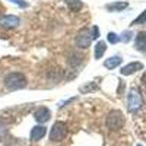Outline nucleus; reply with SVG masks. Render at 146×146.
<instances>
[{"label":"nucleus","instance_id":"20","mask_svg":"<svg viewBox=\"0 0 146 146\" xmlns=\"http://www.w3.org/2000/svg\"><path fill=\"white\" fill-rule=\"evenodd\" d=\"M6 133H7V129H6L2 123H0V139H2V137L6 135Z\"/></svg>","mask_w":146,"mask_h":146},{"label":"nucleus","instance_id":"17","mask_svg":"<svg viewBox=\"0 0 146 146\" xmlns=\"http://www.w3.org/2000/svg\"><path fill=\"white\" fill-rule=\"evenodd\" d=\"M107 40H108V42H111V44H117L120 41V36L117 34H114V32H110L107 35Z\"/></svg>","mask_w":146,"mask_h":146},{"label":"nucleus","instance_id":"18","mask_svg":"<svg viewBox=\"0 0 146 146\" xmlns=\"http://www.w3.org/2000/svg\"><path fill=\"white\" fill-rule=\"evenodd\" d=\"M91 35H92V40H98L100 38V28L94 25L91 28Z\"/></svg>","mask_w":146,"mask_h":146},{"label":"nucleus","instance_id":"12","mask_svg":"<svg viewBox=\"0 0 146 146\" xmlns=\"http://www.w3.org/2000/svg\"><path fill=\"white\" fill-rule=\"evenodd\" d=\"M105 50H107V44H105L104 41H98V42H96V44H95V50H94V57H95V60L101 58V57L104 56Z\"/></svg>","mask_w":146,"mask_h":146},{"label":"nucleus","instance_id":"10","mask_svg":"<svg viewBox=\"0 0 146 146\" xmlns=\"http://www.w3.org/2000/svg\"><path fill=\"white\" fill-rule=\"evenodd\" d=\"M135 47H136V50H137V51L146 53V31L137 34L136 41H135Z\"/></svg>","mask_w":146,"mask_h":146},{"label":"nucleus","instance_id":"15","mask_svg":"<svg viewBox=\"0 0 146 146\" xmlns=\"http://www.w3.org/2000/svg\"><path fill=\"white\" fill-rule=\"evenodd\" d=\"M95 89H98V85H96L95 82H89V83H86V85H83V86L79 88V91L82 94H89V92H92Z\"/></svg>","mask_w":146,"mask_h":146},{"label":"nucleus","instance_id":"23","mask_svg":"<svg viewBox=\"0 0 146 146\" xmlns=\"http://www.w3.org/2000/svg\"><path fill=\"white\" fill-rule=\"evenodd\" d=\"M10 2H13V0H10Z\"/></svg>","mask_w":146,"mask_h":146},{"label":"nucleus","instance_id":"22","mask_svg":"<svg viewBox=\"0 0 146 146\" xmlns=\"http://www.w3.org/2000/svg\"><path fill=\"white\" fill-rule=\"evenodd\" d=\"M137 146H142V145H137Z\"/></svg>","mask_w":146,"mask_h":146},{"label":"nucleus","instance_id":"14","mask_svg":"<svg viewBox=\"0 0 146 146\" xmlns=\"http://www.w3.org/2000/svg\"><path fill=\"white\" fill-rule=\"evenodd\" d=\"M64 2H66V5L69 6V9L72 12H79L83 7L82 0H64Z\"/></svg>","mask_w":146,"mask_h":146},{"label":"nucleus","instance_id":"9","mask_svg":"<svg viewBox=\"0 0 146 146\" xmlns=\"http://www.w3.org/2000/svg\"><path fill=\"white\" fill-rule=\"evenodd\" d=\"M45 135H47V129H45L44 126H35V127L31 130V140H32V142H38V140H41Z\"/></svg>","mask_w":146,"mask_h":146},{"label":"nucleus","instance_id":"1","mask_svg":"<svg viewBox=\"0 0 146 146\" xmlns=\"http://www.w3.org/2000/svg\"><path fill=\"white\" fill-rule=\"evenodd\" d=\"M5 88L7 91H18V89H23L28 85L27 82V76L21 72H10L5 76L3 79Z\"/></svg>","mask_w":146,"mask_h":146},{"label":"nucleus","instance_id":"19","mask_svg":"<svg viewBox=\"0 0 146 146\" xmlns=\"http://www.w3.org/2000/svg\"><path fill=\"white\" fill-rule=\"evenodd\" d=\"M131 32L130 31H124L123 32V36H120V41H124V42H129L130 40H131Z\"/></svg>","mask_w":146,"mask_h":146},{"label":"nucleus","instance_id":"11","mask_svg":"<svg viewBox=\"0 0 146 146\" xmlns=\"http://www.w3.org/2000/svg\"><path fill=\"white\" fill-rule=\"evenodd\" d=\"M121 62H123V58L118 57V56H113V57H110L107 58L105 62H104V67H107L108 70H113L115 67H118L121 64Z\"/></svg>","mask_w":146,"mask_h":146},{"label":"nucleus","instance_id":"4","mask_svg":"<svg viewBox=\"0 0 146 146\" xmlns=\"http://www.w3.org/2000/svg\"><path fill=\"white\" fill-rule=\"evenodd\" d=\"M67 135V127L63 121H57L53 124L51 130H50V140L51 142H60L63 140Z\"/></svg>","mask_w":146,"mask_h":146},{"label":"nucleus","instance_id":"7","mask_svg":"<svg viewBox=\"0 0 146 146\" xmlns=\"http://www.w3.org/2000/svg\"><path fill=\"white\" fill-rule=\"evenodd\" d=\"M51 115V111L48 110L47 107H40V108H36L35 110V113H34V118L36 120V123H45V121H48V118H50Z\"/></svg>","mask_w":146,"mask_h":146},{"label":"nucleus","instance_id":"21","mask_svg":"<svg viewBox=\"0 0 146 146\" xmlns=\"http://www.w3.org/2000/svg\"><path fill=\"white\" fill-rule=\"evenodd\" d=\"M142 82H143V83L146 85V72L143 73V76H142Z\"/></svg>","mask_w":146,"mask_h":146},{"label":"nucleus","instance_id":"6","mask_svg":"<svg viewBox=\"0 0 146 146\" xmlns=\"http://www.w3.org/2000/svg\"><path fill=\"white\" fill-rule=\"evenodd\" d=\"M21 23V19L16 15H5L0 18V27L6 28V29H12V28H16Z\"/></svg>","mask_w":146,"mask_h":146},{"label":"nucleus","instance_id":"16","mask_svg":"<svg viewBox=\"0 0 146 146\" xmlns=\"http://www.w3.org/2000/svg\"><path fill=\"white\" fill-rule=\"evenodd\" d=\"M140 23H146V10L142 12V13L131 22V25H140Z\"/></svg>","mask_w":146,"mask_h":146},{"label":"nucleus","instance_id":"3","mask_svg":"<svg viewBox=\"0 0 146 146\" xmlns=\"http://www.w3.org/2000/svg\"><path fill=\"white\" fill-rule=\"evenodd\" d=\"M143 104V100H142V95L140 92L136 89V88H131L129 91V95H127V107L130 111H137V110L142 107Z\"/></svg>","mask_w":146,"mask_h":146},{"label":"nucleus","instance_id":"5","mask_svg":"<svg viewBox=\"0 0 146 146\" xmlns=\"http://www.w3.org/2000/svg\"><path fill=\"white\" fill-rule=\"evenodd\" d=\"M75 42H76V45H78L79 48H88V47L91 45V42H92L91 29L85 28V29L79 31L78 35H76V41H75Z\"/></svg>","mask_w":146,"mask_h":146},{"label":"nucleus","instance_id":"13","mask_svg":"<svg viewBox=\"0 0 146 146\" xmlns=\"http://www.w3.org/2000/svg\"><path fill=\"white\" fill-rule=\"evenodd\" d=\"M127 6H129L127 2H114V3L107 5L105 7H107V10H110V12H121L123 9H126Z\"/></svg>","mask_w":146,"mask_h":146},{"label":"nucleus","instance_id":"2","mask_svg":"<svg viewBox=\"0 0 146 146\" xmlns=\"http://www.w3.org/2000/svg\"><path fill=\"white\" fill-rule=\"evenodd\" d=\"M124 126V115L118 110H113L107 115V127L110 130H120Z\"/></svg>","mask_w":146,"mask_h":146},{"label":"nucleus","instance_id":"8","mask_svg":"<svg viewBox=\"0 0 146 146\" xmlns=\"http://www.w3.org/2000/svg\"><path fill=\"white\" fill-rule=\"evenodd\" d=\"M142 69H143V64L140 62H133V63L126 64L120 72H121V75H123V76H129V75H131V73H135L137 70H142Z\"/></svg>","mask_w":146,"mask_h":146}]
</instances>
